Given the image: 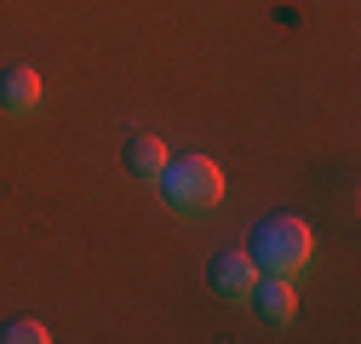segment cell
<instances>
[{
	"label": "cell",
	"mask_w": 361,
	"mask_h": 344,
	"mask_svg": "<svg viewBox=\"0 0 361 344\" xmlns=\"http://www.w3.org/2000/svg\"><path fill=\"white\" fill-rule=\"evenodd\" d=\"M247 252H252V264L264 276H298L315 258V235H310L304 219H293V212H264L252 224V235H247Z\"/></svg>",
	"instance_id": "6da1fadb"
},
{
	"label": "cell",
	"mask_w": 361,
	"mask_h": 344,
	"mask_svg": "<svg viewBox=\"0 0 361 344\" xmlns=\"http://www.w3.org/2000/svg\"><path fill=\"white\" fill-rule=\"evenodd\" d=\"M155 184H161V201L172 212H184V219H201V212H212L224 201V172L207 155H178V161L166 155V166L155 172Z\"/></svg>",
	"instance_id": "7a4b0ae2"
},
{
	"label": "cell",
	"mask_w": 361,
	"mask_h": 344,
	"mask_svg": "<svg viewBox=\"0 0 361 344\" xmlns=\"http://www.w3.org/2000/svg\"><path fill=\"white\" fill-rule=\"evenodd\" d=\"M247 305L269 321V327H287L293 316H298V293H293V276H264L258 270V281H252V293H247Z\"/></svg>",
	"instance_id": "3957f363"
},
{
	"label": "cell",
	"mask_w": 361,
	"mask_h": 344,
	"mask_svg": "<svg viewBox=\"0 0 361 344\" xmlns=\"http://www.w3.org/2000/svg\"><path fill=\"white\" fill-rule=\"evenodd\" d=\"M207 281H212V293H218V298H247V293H252V281H258L252 252H247V247H224V252L212 258Z\"/></svg>",
	"instance_id": "277c9868"
},
{
	"label": "cell",
	"mask_w": 361,
	"mask_h": 344,
	"mask_svg": "<svg viewBox=\"0 0 361 344\" xmlns=\"http://www.w3.org/2000/svg\"><path fill=\"white\" fill-rule=\"evenodd\" d=\"M0 104H6L12 115H29V109L40 104V75H35V69H23V63L0 69Z\"/></svg>",
	"instance_id": "5b68a950"
},
{
	"label": "cell",
	"mask_w": 361,
	"mask_h": 344,
	"mask_svg": "<svg viewBox=\"0 0 361 344\" xmlns=\"http://www.w3.org/2000/svg\"><path fill=\"white\" fill-rule=\"evenodd\" d=\"M166 166V144L149 138V133H132L126 138V172L132 178H155V172Z\"/></svg>",
	"instance_id": "8992f818"
},
{
	"label": "cell",
	"mask_w": 361,
	"mask_h": 344,
	"mask_svg": "<svg viewBox=\"0 0 361 344\" xmlns=\"http://www.w3.org/2000/svg\"><path fill=\"white\" fill-rule=\"evenodd\" d=\"M47 338L52 333L40 327V321H29V316L23 321H0V344H47Z\"/></svg>",
	"instance_id": "52a82bcc"
}]
</instances>
